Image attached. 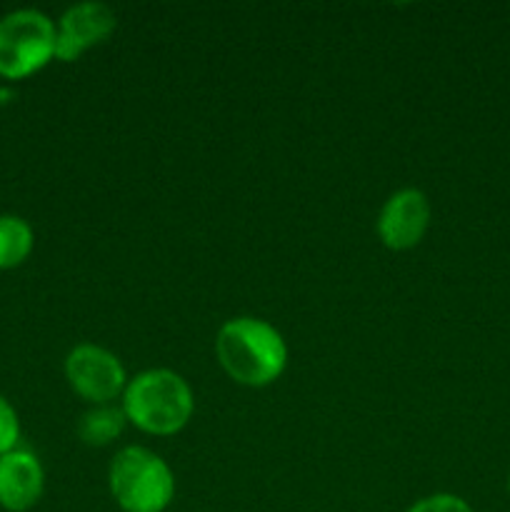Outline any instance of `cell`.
<instances>
[{
	"label": "cell",
	"mask_w": 510,
	"mask_h": 512,
	"mask_svg": "<svg viewBox=\"0 0 510 512\" xmlns=\"http://www.w3.org/2000/svg\"><path fill=\"white\" fill-rule=\"evenodd\" d=\"M215 358L233 383L268 388L288 368V345L273 323L253 315H238L220 325Z\"/></svg>",
	"instance_id": "1"
},
{
	"label": "cell",
	"mask_w": 510,
	"mask_h": 512,
	"mask_svg": "<svg viewBox=\"0 0 510 512\" xmlns=\"http://www.w3.org/2000/svg\"><path fill=\"white\" fill-rule=\"evenodd\" d=\"M120 400L128 425L158 438L178 435L195 413L193 388L170 368H148L133 375Z\"/></svg>",
	"instance_id": "2"
},
{
	"label": "cell",
	"mask_w": 510,
	"mask_h": 512,
	"mask_svg": "<svg viewBox=\"0 0 510 512\" xmlns=\"http://www.w3.org/2000/svg\"><path fill=\"white\" fill-rule=\"evenodd\" d=\"M108 490L123 512H165L175 500V475L158 453L125 445L108 465Z\"/></svg>",
	"instance_id": "3"
},
{
	"label": "cell",
	"mask_w": 510,
	"mask_h": 512,
	"mask_svg": "<svg viewBox=\"0 0 510 512\" xmlns=\"http://www.w3.org/2000/svg\"><path fill=\"white\" fill-rule=\"evenodd\" d=\"M55 60V23L35 8L0 18V78L23 80Z\"/></svg>",
	"instance_id": "4"
},
{
	"label": "cell",
	"mask_w": 510,
	"mask_h": 512,
	"mask_svg": "<svg viewBox=\"0 0 510 512\" xmlns=\"http://www.w3.org/2000/svg\"><path fill=\"white\" fill-rule=\"evenodd\" d=\"M65 380L70 390L93 408L123 398L130 378L113 350L95 343H80L65 355Z\"/></svg>",
	"instance_id": "5"
},
{
	"label": "cell",
	"mask_w": 510,
	"mask_h": 512,
	"mask_svg": "<svg viewBox=\"0 0 510 512\" xmlns=\"http://www.w3.org/2000/svg\"><path fill=\"white\" fill-rule=\"evenodd\" d=\"M433 220V205L420 188H400L380 208L375 230L388 250H413L425 238Z\"/></svg>",
	"instance_id": "6"
},
{
	"label": "cell",
	"mask_w": 510,
	"mask_h": 512,
	"mask_svg": "<svg viewBox=\"0 0 510 512\" xmlns=\"http://www.w3.org/2000/svg\"><path fill=\"white\" fill-rule=\"evenodd\" d=\"M118 28L113 8L95 0L75 3L55 23V60L75 63L95 45L105 43Z\"/></svg>",
	"instance_id": "7"
},
{
	"label": "cell",
	"mask_w": 510,
	"mask_h": 512,
	"mask_svg": "<svg viewBox=\"0 0 510 512\" xmlns=\"http://www.w3.org/2000/svg\"><path fill=\"white\" fill-rule=\"evenodd\" d=\"M45 490V470L30 450H10L0 458V508L28 512L40 503Z\"/></svg>",
	"instance_id": "8"
},
{
	"label": "cell",
	"mask_w": 510,
	"mask_h": 512,
	"mask_svg": "<svg viewBox=\"0 0 510 512\" xmlns=\"http://www.w3.org/2000/svg\"><path fill=\"white\" fill-rule=\"evenodd\" d=\"M128 418L120 405H93L78 420V438L88 448H105L123 435Z\"/></svg>",
	"instance_id": "9"
},
{
	"label": "cell",
	"mask_w": 510,
	"mask_h": 512,
	"mask_svg": "<svg viewBox=\"0 0 510 512\" xmlns=\"http://www.w3.org/2000/svg\"><path fill=\"white\" fill-rule=\"evenodd\" d=\"M35 235L28 220L18 215H0V270H13L33 253Z\"/></svg>",
	"instance_id": "10"
},
{
	"label": "cell",
	"mask_w": 510,
	"mask_h": 512,
	"mask_svg": "<svg viewBox=\"0 0 510 512\" xmlns=\"http://www.w3.org/2000/svg\"><path fill=\"white\" fill-rule=\"evenodd\" d=\"M405 512H475L473 505L455 493H433L415 500Z\"/></svg>",
	"instance_id": "11"
},
{
	"label": "cell",
	"mask_w": 510,
	"mask_h": 512,
	"mask_svg": "<svg viewBox=\"0 0 510 512\" xmlns=\"http://www.w3.org/2000/svg\"><path fill=\"white\" fill-rule=\"evenodd\" d=\"M20 440V420L13 405L0 395V458L15 450Z\"/></svg>",
	"instance_id": "12"
},
{
	"label": "cell",
	"mask_w": 510,
	"mask_h": 512,
	"mask_svg": "<svg viewBox=\"0 0 510 512\" xmlns=\"http://www.w3.org/2000/svg\"><path fill=\"white\" fill-rule=\"evenodd\" d=\"M505 488H508V500H510V473H508V483H505Z\"/></svg>",
	"instance_id": "13"
}]
</instances>
